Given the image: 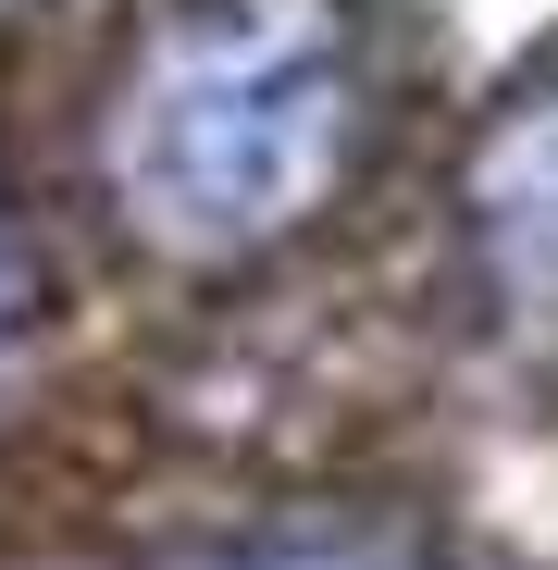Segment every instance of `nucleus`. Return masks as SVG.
Masks as SVG:
<instances>
[{
    "label": "nucleus",
    "mask_w": 558,
    "mask_h": 570,
    "mask_svg": "<svg viewBox=\"0 0 558 570\" xmlns=\"http://www.w3.org/2000/svg\"><path fill=\"white\" fill-rule=\"evenodd\" d=\"M360 149L347 0H174L112 87V199L174 261L298 236Z\"/></svg>",
    "instance_id": "obj_1"
},
{
    "label": "nucleus",
    "mask_w": 558,
    "mask_h": 570,
    "mask_svg": "<svg viewBox=\"0 0 558 570\" xmlns=\"http://www.w3.org/2000/svg\"><path fill=\"white\" fill-rule=\"evenodd\" d=\"M186 570H447L434 546L385 533V521H273L248 546H212V558H186Z\"/></svg>",
    "instance_id": "obj_2"
},
{
    "label": "nucleus",
    "mask_w": 558,
    "mask_h": 570,
    "mask_svg": "<svg viewBox=\"0 0 558 570\" xmlns=\"http://www.w3.org/2000/svg\"><path fill=\"white\" fill-rule=\"evenodd\" d=\"M26 323H38V261L13 236V199H0V372L26 360Z\"/></svg>",
    "instance_id": "obj_3"
}]
</instances>
